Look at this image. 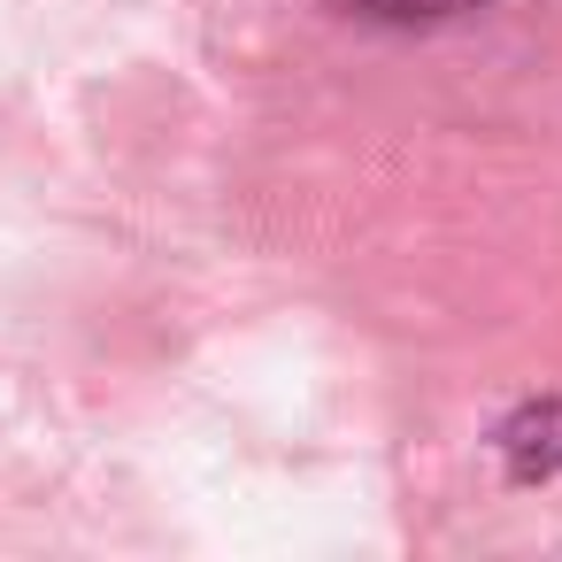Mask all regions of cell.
<instances>
[{
    "label": "cell",
    "instance_id": "cell-1",
    "mask_svg": "<svg viewBox=\"0 0 562 562\" xmlns=\"http://www.w3.org/2000/svg\"><path fill=\"white\" fill-rule=\"evenodd\" d=\"M355 16H378V24H439L454 9H477V0H347Z\"/></svg>",
    "mask_w": 562,
    "mask_h": 562
}]
</instances>
